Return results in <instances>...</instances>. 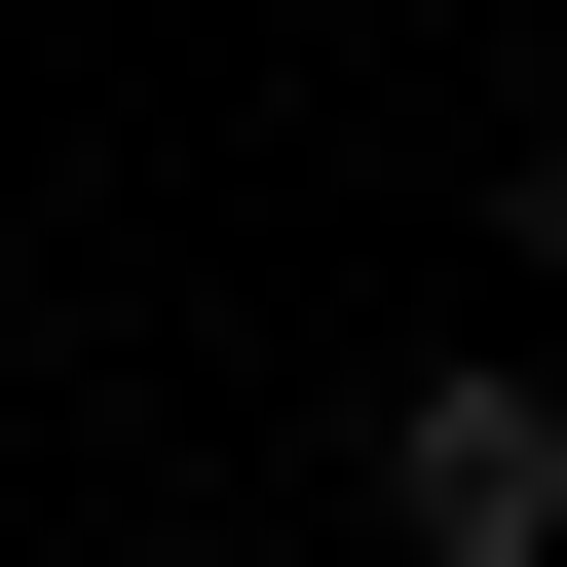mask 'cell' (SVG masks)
<instances>
[{
  "instance_id": "6da1fadb",
  "label": "cell",
  "mask_w": 567,
  "mask_h": 567,
  "mask_svg": "<svg viewBox=\"0 0 567 567\" xmlns=\"http://www.w3.org/2000/svg\"><path fill=\"white\" fill-rule=\"evenodd\" d=\"M379 567H567V379H529V341H454V379L379 416Z\"/></svg>"
},
{
  "instance_id": "7a4b0ae2",
  "label": "cell",
  "mask_w": 567,
  "mask_h": 567,
  "mask_svg": "<svg viewBox=\"0 0 567 567\" xmlns=\"http://www.w3.org/2000/svg\"><path fill=\"white\" fill-rule=\"evenodd\" d=\"M492 265H529V303H567V152H492Z\"/></svg>"
}]
</instances>
